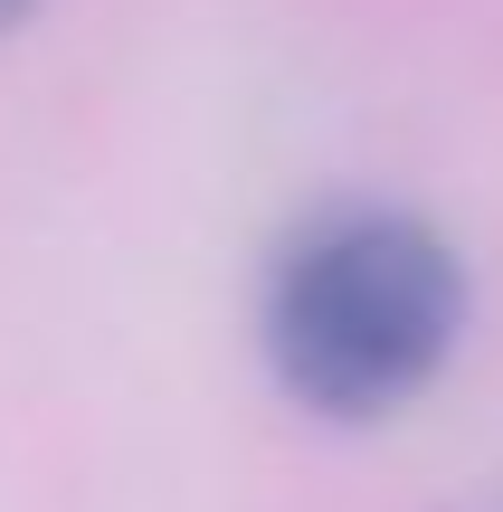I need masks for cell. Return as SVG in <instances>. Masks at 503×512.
Here are the masks:
<instances>
[{"instance_id": "1", "label": "cell", "mask_w": 503, "mask_h": 512, "mask_svg": "<svg viewBox=\"0 0 503 512\" xmlns=\"http://www.w3.org/2000/svg\"><path fill=\"white\" fill-rule=\"evenodd\" d=\"M266 361L314 418H390L466 342V266L409 209H333L266 275Z\"/></svg>"}, {"instance_id": "2", "label": "cell", "mask_w": 503, "mask_h": 512, "mask_svg": "<svg viewBox=\"0 0 503 512\" xmlns=\"http://www.w3.org/2000/svg\"><path fill=\"white\" fill-rule=\"evenodd\" d=\"M19 19H29V0H0V29H19Z\"/></svg>"}]
</instances>
